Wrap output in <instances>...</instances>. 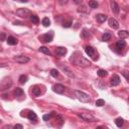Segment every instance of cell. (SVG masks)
<instances>
[{"label":"cell","instance_id":"obj_41","mask_svg":"<svg viewBox=\"0 0 129 129\" xmlns=\"http://www.w3.org/2000/svg\"><path fill=\"white\" fill-rule=\"evenodd\" d=\"M15 1H19V2H27L28 0H15Z\"/></svg>","mask_w":129,"mask_h":129},{"label":"cell","instance_id":"obj_8","mask_svg":"<svg viewBox=\"0 0 129 129\" xmlns=\"http://www.w3.org/2000/svg\"><path fill=\"white\" fill-rule=\"evenodd\" d=\"M14 61L18 64H26L30 61V59L28 57H25V56H17L14 58Z\"/></svg>","mask_w":129,"mask_h":129},{"label":"cell","instance_id":"obj_17","mask_svg":"<svg viewBox=\"0 0 129 129\" xmlns=\"http://www.w3.org/2000/svg\"><path fill=\"white\" fill-rule=\"evenodd\" d=\"M27 118H28L30 121H33V122H35V121L37 120V116H36V114H35L33 111H29V112H28Z\"/></svg>","mask_w":129,"mask_h":129},{"label":"cell","instance_id":"obj_31","mask_svg":"<svg viewBox=\"0 0 129 129\" xmlns=\"http://www.w3.org/2000/svg\"><path fill=\"white\" fill-rule=\"evenodd\" d=\"M105 105V101L103 100V99H98L96 101V106L98 107H102V106H104Z\"/></svg>","mask_w":129,"mask_h":129},{"label":"cell","instance_id":"obj_36","mask_svg":"<svg viewBox=\"0 0 129 129\" xmlns=\"http://www.w3.org/2000/svg\"><path fill=\"white\" fill-rule=\"evenodd\" d=\"M6 40V34L4 32H1L0 33V41H4Z\"/></svg>","mask_w":129,"mask_h":129},{"label":"cell","instance_id":"obj_4","mask_svg":"<svg viewBox=\"0 0 129 129\" xmlns=\"http://www.w3.org/2000/svg\"><path fill=\"white\" fill-rule=\"evenodd\" d=\"M85 51H86V54H87L89 57H91L94 61H97V60H98V53H97L96 49H95L93 46H91V45H86V46H85Z\"/></svg>","mask_w":129,"mask_h":129},{"label":"cell","instance_id":"obj_26","mask_svg":"<svg viewBox=\"0 0 129 129\" xmlns=\"http://www.w3.org/2000/svg\"><path fill=\"white\" fill-rule=\"evenodd\" d=\"M39 51H41V53H43V54H45V55H48V56L51 55V53L49 51V49H48L47 47H45V46H40V47H39Z\"/></svg>","mask_w":129,"mask_h":129},{"label":"cell","instance_id":"obj_10","mask_svg":"<svg viewBox=\"0 0 129 129\" xmlns=\"http://www.w3.org/2000/svg\"><path fill=\"white\" fill-rule=\"evenodd\" d=\"M67 53H68V49H67L66 47H63V46H58V47H56V54H57L59 57H64Z\"/></svg>","mask_w":129,"mask_h":129},{"label":"cell","instance_id":"obj_16","mask_svg":"<svg viewBox=\"0 0 129 129\" xmlns=\"http://www.w3.org/2000/svg\"><path fill=\"white\" fill-rule=\"evenodd\" d=\"M115 46H116V48H117L118 50H121V49H123V48L126 46V42H125L124 40H119V41L116 42Z\"/></svg>","mask_w":129,"mask_h":129},{"label":"cell","instance_id":"obj_33","mask_svg":"<svg viewBox=\"0 0 129 129\" xmlns=\"http://www.w3.org/2000/svg\"><path fill=\"white\" fill-rule=\"evenodd\" d=\"M71 25H72V20L64 21V22H63V26H64V27H71Z\"/></svg>","mask_w":129,"mask_h":129},{"label":"cell","instance_id":"obj_12","mask_svg":"<svg viewBox=\"0 0 129 129\" xmlns=\"http://www.w3.org/2000/svg\"><path fill=\"white\" fill-rule=\"evenodd\" d=\"M111 86L112 87H115V86H118L120 84V78H119V76L117 75H113V77L111 78V82H110Z\"/></svg>","mask_w":129,"mask_h":129},{"label":"cell","instance_id":"obj_18","mask_svg":"<svg viewBox=\"0 0 129 129\" xmlns=\"http://www.w3.org/2000/svg\"><path fill=\"white\" fill-rule=\"evenodd\" d=\"M13 95L15 97H22L24 95V92H23V90L21 88H16L14 90V92H13Z\"/></svg>","mask_w":129,"mask_h":129},{"label":"cell","instance_id":"obj_15","mask_svg":"<svg viewBox=\"0 0 129 129\" xmlns=\"http://www.w3.org/2000/svg\"><path fill=\"white\" fill-rule=\"evenodd\" d=\"M6 41H7V43L9 45H15V44H17V39L14 36H8L6 38Z\"/></svg>","mask_w":129,"mask_h":129},{"label":"cell","instance_id":"obj_34","mask_svg":"<svg viewBox=\"0 0 129 129\" xmlns=\"http://www.w3.org/2000/svg\"><path fill=\"white\" fill-rule=\"evenodd\" d=\"M82 36L83 37H88V36H90V32L86 28H84L83 29V32H82Z\"/></svg>","mask_w":129,"mask_h":129},{"label":"cell","instance_id":"obj_13","mask_svg":"<svg viewBox=\"0 0 129 129\" xmlns=\"http://www.w3.org/2000/svg\"><path fill=\"white\" fill-rule=\"evenodd\" d=\"M109 25L112 27V28H115V29H117L118 27H119V23H118V21L115 19V18H110L109 19Z\"/></svg>","mask_w":129,"mask_h":129},{"label":"cell","instance_id":"obj_38","mask_svg":"<svg viewBox=\"0 0 129 129\" xmlns=\"http://www.w3.org/2000/svg\"><path fill=\"white\" fill-rule=\"evenodd\" d=\"M68 1H69V0H59V2H60V4H61V5H65V4H67V3H68Z\"/></svg>","mask_w":129,"mask_h":129},{"label":"cell","instance_id":"obj_5","mask_svg":"<svg viewBox=\"0 0 129 129\" xmlns=\"http://www.w3.org/2000/svg\"><path fill=\"white\" fill-rule=\"evenodd\" d=\"M16 15L21 18H27L28 16L31 15V11L27 8H19L16 10Z\"/></svg>","mask_w":129,"mask_h":129},{"label":"cell","instance_id":"obj_9","mask_svg":"<svg viewBox=\"0 0 129 129\" xmlns=\"http://www.w3.org/2000/svg\"><path fill=\"white\" fill-rule=\"evenodd\" d=\"M53 91L57 94H63L65 92V86L62 84H56L53 86Z\"/></svg>","mask_w":129,"mask_h":129},{"label":"cell","instance_id":"obj_28","mask_svg":"<svg viewBox=\"0 0 129 129\" xmlns=\"http://www.w3.org/2000/svg\"><path fill=\"white\" fill-rule=\"evenodd\" d=\"M41 23H42V25H43L44 27H47V26H49V25H50V20H49L47 17H44V18L42 19Z\"/></svg>","mask_w":129,"mask_h":129},{"label":"cell","instance_id":"obj_22","mask_svg":"<svg viewBox=\"0 0 129 129\" xmlns=\"http://www.w3.org/2000/svg\"><path fill=\"white\" fill-rule=\"evenodd\" d=\"M96 19H97L100 23H102V22H105V20L107 19V16H106L105 14H98V15L96 16Z\"/></svg>","mask_w":129,"mask_h":129},{"label":"cell","instance_id":"obj_7","mask_svg":"<svg viewBox=\"0 0 129 129\" xmlns=\"http://www.w3.org/2000/svg\"><path fill=\"white\" fill-rule=\"evenodd\" d=\"M79 117H81V119H83L84 121H88V122L96 121L95 117L91 113H79Z\"/></svg>","mask_w":129,"mask_h":129},{"label":"cell","instance_id":"obj_6","mask_svg":"<svg viewBox=\"0 0 129 129\" xmlns=\"http://www.w3.org/2000/svg\"><path fill=\"white\" fill-rule=\"evenodd\" d=\"M54 38V31H49L48 33H44L42 35L39 36V40L42 41L43 43H47L50 42Z\"/></svg>","mask_w":129,"mask_h":129},{"label":"cell","instance_id":"obj_30","mask_svg":"<svg viewBox=\"0 0 129 129\" xmlns=\"http://www.w3.org/2000/svg\"><path fill=\"white\" fill-rule=\"evenodd\" d=\"M50 75H51V77H54V78H58L60 74L57 69H53V70H50Z\"/></svg>","mask_w":129,"mask_h":129},{"label":"cell","instance_id":"obj_3","mask_svg":"<svg viewBox=\"0 0 129 129\" xmlns=\"http://www.w3.org/2000/svg\"><path fill=\"white\" fill-rule=\"evenodd\" d=\"M75 94H76V97L78 98V100H80L83 103H88V102L91 101V98L89 97V95L86 94V93H84L83 91L77 90V91H75Z\"/></svg>","mask_w":129,"mask_h":129},{"label":"cell","instance_id":"obj_11","mask_svg":"<svg viewBox=\"0 0 129 129\" xmlns=\"http://www.w3.org/2000/svg\"><path fill=\"white\" fill-rule=\"evenodd\" d=\"M59 66H60V68L62 69V71H63V72H65V74H66L67 76H69L70 78H74V77H75V76H74V74L72 73V71H71V70H70L68 67L64 66L63 64H60Z\"/></svg>","mask_w":129,"mask_h":129},{"label":"cell","instance_id":"obj_23","mask_svg":"<svg viewBox=\"0 0 129 129\" xmlns=\"http://www.w3.org/2000/svg\"><path fill=\"white\" fill-rule=\"evenodd\" d=\"M27 80H28V77L26 75H21L19 77V79H18V81H19L20 84H25V83L27 82Z\"/></svg>","mask_w":129,"mask_h":129},{"label":"cell","instance_id":"obj_19","mask_svg":"<svg viewBox=\"0 0 129 129\" xmlns=\"http://www.w3.org/2000/svg\"><path fill=\"white\" fill-rule=\"evenodd\" d=\"M32 95L35 96V97H38L41 95V91H40V88H38L37 86H34L32 88Z\"/></svg>","mask_w":129,"mask_h":129},{"label":"cell","instance_id":"obj_40","mask_svg":"<svg viewBox=\"0 0 129 129\" xmlns=\"http://www.w3.org/2000/svg\"><path fill=\"white\" fill-rule=\"evenodd\" d=\"M74 2L76 4H81L82 3V0H74Z\"/></svg>","mask_w":129,"mask_h":129},{"label":"cell","instance_id":"obj_25","mask_svg":"<svg viewBox=\"0 0 129 129\" xmlns=\"http://www.w3.org/2000/svg\"><path fill=\"white\" fill-rule=\"evenodd\" d=\"M97 74H98V76L100 77V78H105V77L108 75L107 71H105V70H99L97 72Z\"/></svg>","mask_w":129,"mask_h":129},{"label":"cell","instance_id":"obj_21","mask_svg":"<svg viewBox=\"0 0 129 129\" xmlns=\"http://www.w3.org/2000/svg\"><path fill=\"white\" fill-rule=\"evenodd\" d=\"M112 37V34L110 32H105L102 35V41H109Z\"/></svg>","mask_w":129,"mask_h":129},{"label":"cell","instance_id":"obj_29","mask_svg":"<svg viewBox=\"0 0 129 129\" xmlns=\"http://www.w3.org/2000/svg\"><path fill=\"white\" fill-rule=\"evenodd\" d=\"M30 20H31V22H32V23H34V24H37V23L39 22L38 16L33 15V14H31V15H30Z\"/></svg>","mask_w":129,"mask_h":129},{"label":"cell","instance_id":"obj_27","mask_svg":"<svg viewBox=\"0 0 129 129\" xmlns=\"http://www.w3.org/2000/svg\"><path fill=\"white\" fill-rule=\"evenodd\" d=\"M98 2L97 1H95V0H90L89 1V6L91 7V8H93V9H96L97 7H98Z\"/></svg>","mask_w":129,"mask_h":129},{"label":"cell","instance_id":"obj_42","mask_svg":"<svg viewBox=\"0 0 129 129\" xmlns=\"http://www.w3.org/2000/svg\"><path fill=\"white\" fill-rule=\"evenodd\" d=\"M14 24H15V25H21V22H19V21H15V22H14Z\"/></svg>","mask_w":129,"mask_h":129},{"label":"cell","instance_id":"obj_14","mask_svg":"<svg viewBox=\"0 0 129 129\" xmlns=\"http://www.w3.org/2000/svg\"><path fill=\"white\" fill-rule=\"evenodd\" d=\"M111 8H112V11L115 13V14H118L119 13V11H120V7H119V5L115 2V1H111Z\"/></svg>","mask_w":129,"mask_h":129},{"label":"cell","instance_id":"obj_43","mask_svg":"<svg viewBox=\"0 0 129 129\" xmlns=\"http://www.w3.org/2000/svg\"><path fill=\"white\" fill-rule=\"evenodd\" d=\"M4 128L6 129V128H13V126H10V125H6V126H4Z\"/></svg>","mask_w":129,"mask_h":129},{"label":"cell","instance_id":"obj_39","mask_svg":"<svg viewBox=\"0 0 129 129\" xmlns=\"http://www.w3.org/2000/svg\"><path fill=\"white\" fill-rule=\"evenodd\" d=\"M13 128H15V129H16V128L22 129V128H23V126H22V125H20V124H16V125H14V126H13Z\"/></svg>","mask_w":129,"mask_h":129},{"label":"cell","instance_id":"obj_24","mask_svg":"<svg viewBox=\"0 0 129 129\" xmlns=\"http://www.w3.org/2000/svg\"><path fill=\"white\" fill-rule=\"evenodd\" d=\"M115 124H116L117 127L121 128V127L123 126V124H124V120H123L121 117H119V118H117V119L115 120Z\"/></svg>","mask_w":129,"mask_h":129},{"label":"cell","instance_id":"obj_37","mask_svg":"<svg viewBox=\"0 0 129 129\" xmlns=\"http://www.w3.org/2000/svg\"><path fill=\"white\" fill-rule=\"evenodd\" d=\"M122 75L125 77V79L128 81L129 80V77H128V71H126V70H124L123 72H122Z\"/></svg>","mask_w":129,"mask_h":129},{"label":"cell","instance_id":"obj_35","mask_svg":"<svg viewBox=\"0 0 129 129\" xmlns=\"http://www.w3.org/2000/svg\"><path fill=\"white\" fill-rule=\"evenodd\" d=\"M57 120L59 121L60 126H62V125H63V123H64V121H65V120L63 119V117H62V116H60V115H58V116H57Z\"/></svg>","mask_w":129,"mask_h":129},{"label":"cell","instance_id":"obj_2","mask_svg":"<svg viewBox=\"0 0 129 129\" xmlns=\"http://www.w3.org/2000/svg\"><path fill=\"white\" fill-rule=\"evenodd\" d=\"M11 86H12V79L10 77H5V78L2 79V81L0 82V91L7 90Z\"/></svg>","mask_w":129,"mask_h":129},{"label":"cell","instance_id":"obj_20","mask_svg":"<svg viewBox=\"0 0 129 129\" xmlns=\"http://www.w3.org/2000/svg\"><path fill=\"white\" fill-rule=\"evenodd\" d=\"M128 35H129V33H128V31H127V30H120V31L118 32V36H119L121 39L127 38V37H128Z\"/></svg>","mask_w":129,"mask_h":129},{"label":"cell","instance_id":"obj_32","mask_svg":"<svg viewBox=\"0 0 129 129\" xmlns=\"http://www.w3.org/2000/svg\"><path fill=\"white\" fill-rule=\"evenodd\" d=\"M54 113L55 112H53V113H50V114H46V115H43L42 116V119L44 120V121H48L51 117H53V115H54Z\"/></svg>","mask_w":129,"mask_h":129},{"label":"cell","instance_id":"obj_1","mask_svg":"<svg viewBox=\"0 0 129 129\" xmlns=\"http://www.w3.org/2000/svg\"><path fill=\"white\" fill-rule=\"evenodd\" d=\"M70 62L76 66H79L82 68H88L91 66V62H89V60H87L85 57H83V55L80 51H75V53H73L70 58Z\"/></svg>","mask_w":129,"mask_h":129}]
</instances>
